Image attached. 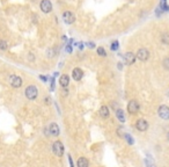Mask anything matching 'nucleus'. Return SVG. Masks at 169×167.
Masks as SVG:
<instances>
[{"mask_svg":"<svg viewBox=\"0 0 169 167\" xmlns=\"http://www.w3.org/2000/svg\"><path fill=\"white\" fill-rule=\"evenodd\" d=\"M52 151L57 157H62L64 154V145L60 140H57L52 145Z\"/></svg>","mask_w":169,"mask_h":167,"instance_id":"3","label":"nucleus"},{"mask_svg":"<svg viewBox=\"0 0 169 167\" xmlns=\"http://www.w3.org/2000/svg\"><path fill=\"white\" fill-rule=\"evenodd\" d=\"M139 109H140V106H139L138 101L131 100L129 103H128V111H129L130 114H135V113H138Z\"/></svg>","mask_w":169,"mask_h":167,"instance_id":"7","label":"nucleus"},{"mask_svg":"<svg viewBox=\"0 0 169 167\" xmlns=\"http://www.w3.org/2000/svg\"><path fill=\"white\" fill-rule=\"evenodd\" d=\"M135 57L137 59L141 61V62H146L148 58H149V51L146 49V48H140L137 54H135Z\"/></svg>","mask_w":169,"mask_h":167,"instance_id":"2","label":"nucleus"},{"mask_svg":"<svg viewBox=\"0 0 169 167\" xmlns=\"http://www.w3.org/2000/svg\"><path fill=\"white\" fill-rule=\"evenodd\" d=\"M25 94H26L27 99H29V100H35V99L37 98V95H38V89H37L36 86L30 85V86H28V87L26 88Z\"/></svg>","mask_w":169,"mask_h":167,"instance_id":"1","label":"nucleus"},{"mask_svg":"<svg viewBox=\"0 0 169 167\" xmlns=\"http://www.w3.org/2000/svg\"><path fill=\"white\" fill-rule=\"evenodd\" d=\"M72 77H73V79H74L75 81H80V80L82 79V77H83L82 70H81L80 67H75V68L72 71Z\"/></svg>","mask_w":169,"mask_h":167,"instance_id":"11","label":"nucleus"},{"mask_svg":"<svg viewBox=\"0 0 169 167\" xmlns=\"http://www.w3.org/2000/svg\"><path fill=\"white\" fill-rule=\"evenodd\" d=\"M66 51H67V52H72V47H71L69 44H68L67 47H66Z\"/></svg>","mask_w":169,"mask_h":167,"instance_id":"26","label":"nucleus"},{"mask_svg":"<svg viewBox=\"0 0 169 167\" xmlns=\"http://www.w3.org/2000/svg\"><path fill=\"white\" fill-rule=\"evenodd\" d=\"M158 114H159V116H160L161 118H163V120H169V107L168 106H166V104L160 106L159 109H158Z\"/></svg>","mask_w":169,"mask_h":167,"instance_id":"6","label":"nucleus"},{"mask_svg":"<svg viewBox=\"0 0 169 167\" xmlns=\"http://www.w3.org/2000/svg\"><path fill=\"white\" fill-rule=\"evenodd\" d=\"M161 42L165 43V44H169V34L168 33H163L161 36Z\"/></svg>","mask_w":169,"mask_h":167,"instance_id":"20","label":"nucleus"},{"mask_svg":"<svg viewBox=\"0 0 169 167\" xmlns=\"http://www.w3.org/2000/svg\"><path fill=\"white\" fill-rule=\"evenodd\" d=\"M76 164H78V167H88V160L85 157H81V158H79Z\"/></svg>","mask_w":169,"mask_h":167,"instance_id":"16","label":"nucleus"},{"mask_svg":"<svg viewBox=\"0 0 169 167\" xmlns=\"http://www.w3.org/2000/svg\"><path fill=\"white\" fill-rule=\"evenodd\" d=\"M87 47H88L89 49H94V48H95V44H94L93 42H87Z\"/></svg>","mask_w":169,"mask_h":167,"instance_id":"25","label":"nucleus"},{"mask_svg":"<svg viewBox=\"0 0 169 167\" xmlns=\"http://www.w3.org/2000/svg\"><path fill=\"white\" fill-rule=\"evenodd\" d=\"M9 84L13 88H19L22 86V79L16 74H12L9 75Z\"/></svg>","mask_w":169,"mask_h":167,"instance_id":"4","label":"nucleus"},{"mask_svg":"<svg viewBox=\"0 0 169 167\" xmlns=\"http://www.w3.org/2000/svg\"><path fill=\"white\" fill-rule=\"evenodd\" d=\"M135 128H137L139 131H146V130L148 129V123H147L146 120L140 118V120L137 121V123H135Z\"/></svg>","mask_w":169,"mask_h":167,"instance_id":"10","label":"nucleus"},{"mask_svg":"<svg viewBox=\"0 0 169 167\" xmlns=\"http://www.w3.org/2000/svg\"><path fill=\"white\" fill-rule=\"evenodd\" d=\"M118 68L122 70V63H118Z\"/></svg>","mask_w":169,"mask_h":167,"instance_id":"29","label":"nucleus"},{"mask_svg":"<svg viewBox=\"0 0 169 167\" xmlns=\"http://www.w3.org/2000/svg\"><path fill=\"white\" fill-rule=\"evenodd\" d=\"M162 65H163V67H165L166 70H168L169 71V57H167V58H165V59H163Z\"/></svg>","mask_w":169,"mask_h":167,"instance_id":"23","label":"nucleus"},{"mask_svg":"<svg viewBox=\"0 0 169 167\" xmlns=\"http://www.w3.org/2000/svg\"><path fill=\"white\" fill-rule=\"evenodd\" d=\"M96 51H97V55L101 56V57H105L107 56V51H105V49L103 47H99Z\"/></svg>","mask_w":169,"mask_h":167,"instance_id":"19","label":"nucleus"},{"mask_svg":"<svg viewBox=\"0 0 169 167\" xmlns=\"http://www.w3.org/2000/svg\"><path fill=\"white\" fill-rule=\"evenodd\" d=\"M46 55H48V57H49V58H52V57H55V49H48V51H46Z\"/></svg>","mask_w":169,"mask_h":167,"instance_id":"22","label":"nucleus"},{"mask_svg":"<svg viewBox=\"0 0 169 167\" xmlns=\"http://www.w3.org/2000/svg\"><path fill=\"white\" fill-rule=\"evenodd\" d=\"M39 79H42L43 81H46V78H45V77H43V75H39Z\"/></svg>","mask_w":169,"mask_h":167,"instance_id":"27","label":"nucleus"},{"mask_svg":"<svg viewBox=\"0 0 169 167\" xmlns=\"http://www.w3.org/2000/svg\"><path fill=\"white\" fill-rule=\"evenodd\" d=\"M68 84H69V77L67 74H63L60 78H59V85L65 88V87H68Z\"/></svg>","mask_w":169,"mask_h":167,"instance_id":"13","label":"nucleus"},{"mask_svg":"<svg viewBox=\"0 0 169 167\" xmlns=\"http://www.w3.org/2000/svg\"><path fill=\"white\" fill-rule=\"evenodd\" d=\"M168 95H169V93H168Z\"/></svg>","mask_w":169,"mask_h":167,"instance_id":"30","label":"nucleus"},{"mask_svg":"<svg viewBox=\"0 0 169 167\" xmlns=\"http://www.w3.org/2000/svg\"><path fill=\"white\" fill-rule=\"evenodd\" d=\"M159 8H161V9L165 11V12H168L169 7H168V5H167V0H161V1H160V6H159Z\"/></svg>","mask_w":169,"mask_h":167,"instance_id":"17","label":"nucleus"},{"mask_svg":"<svg viewBox=\"0 0 169 167\" xmlns=\"http://www.w3.org/2000/svg\"><path fill=\"white\" fill-rule=\"evenodd\" d=\"M63 19H64V21H65L66 25H72V23L75 21L74 14H73L72 12H68V11L63 13Z\"/></svg>","mask_w":169,"mask_h":167,"instance_id":"9","label":"nucleus"},{"mask_svg":"<svg viewBox=\"0 0 169 167\" xmlns=\"http://www.w3.org/2000/svg\"><path fill=\"white\" fill-rule=\"evenodd\" d=\"M100 115H101L102 118H108L109 115H110V110L107 106H102L100 108Z\"/></svg>","mask_w":169,"mask_h":167,"instance_id":"14","label":"nucleus"},{"mask_svg":"<svg viewBox=\"0 0 169 167\" xmlns=\"http://www.w3.org/2000/svg\"><path fill=\"white\" fill-rule=\"evenodd\" d=\"M116 117L118 118L119 122H122V123L125 122V115H124V111L122 109H117L116 110Z\"/></svg>","mask_w":169,"mask_h":167,"instance_id":"15","label":"nucleus"},{"mask_svg":"<svg viewBox=\"0 0 169 167\" xmlns=\"http://www.w3.org/2000/svg\"><path fill=\"white\" fill-rule=\"evenodd\" d=\"M8 49V43L5 41V39H0V50L5 51Z\"/></svg>","mask_w":169,"mask_h":167,"instance_id":"18","label":"nucleus"},{"mask_svg":"<svg viewBox=\"0 0 169 167\" xmlns=\"http://www.w3.org/2000/svg\"><path fill=\"white\" fill-rule=\"evenodd\" d=\"M118 47H119V43H118V41H115V42H112V43H111V47H110V49H111L112 51H116V50H118Z\"/></svg>","mask_w":169,"mask_h":167,"instance_id":"21","label":"nucleus"},{"mask_svg":"<svg viewBox=\"0 0 169 167\" xmlns=\"http://www.w3.org/2000/svg\"><path fill=\"white\" fill-rule=\"evenodd\" d=\"M33 56H34V55H32V54L29 55V59H30V61H34V57H33Z\"/></svg>","mask_w":169,"mask_h":167,"instance_id":"28","label":"nucleus"},{"mask_svg":"<svg viewBox=\"0 0 169 167\" xmlns=\"http://www.w3.org/2000/svg\"><path fill=\"white\" fill-rule=\"evenodd\" d=\"M124 63L126 64V65H132L133 63L135 62V59H137V57H135V54L133 52H131V51H129V52H126L124 56Z\"/></svg>","mask_w":169,"mask_h":167,"instance_id":"8","label":"nucleus"},{"mask_svg":"<svg viewBox=\"0 0 169 167\" xmlns=\"http://www.w3.org/2000/svg\"><path fill=\"white\" fill-rule=\"evenodd\" d=\"M39 8L43 13L45 14H49L52 12V4L50 0H42L41 4H39Z\"/></svg>","mask_w":169,"mask_h":167,"instance_id":"5","label":"nucleus"},{"mask_svg":"<svg viewBox=\"0 0 169 167\" xmlns=\"http://www.w3.org/2000/svg\"><path fill=\"white\" fill-rule=\"evenodd\" d=\"M59 132H60V130H59L58 124L51 123L50 127H49V134L51 135V136H53V137H57V136L59 135Z\"/></svg>","mask_w":169,"mask_h":167,"instance_id":"12","label":"nucleus"},{"mask_svg":"<svg viewBox=\"0 0 169 167\" xmlns=\"http://www.w3.org/2000/svg\"><path fill=\"white\" fill-rule=\"evenodd\" d=\"M124 138H126V140H128V143H129V144H133L132 137H131L130 135H125V134H124Z\"/></svg>","mask_w":169,"mask_h":167,"instance_id":"24","label":"nucleus"}]
</instances>
